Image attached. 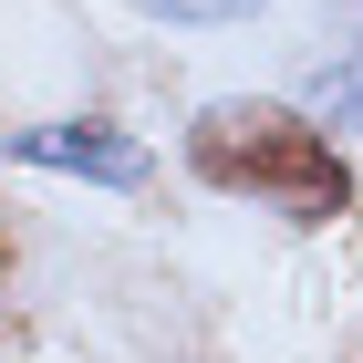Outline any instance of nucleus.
<instances>
[{
  "label": "nucleus",
  "instance_id": "f257e3e1",
  "mask_svg": "<svg viewBox=\"0 0 363 363\" xmlns=\"http://www.w3.org/2000/svg\"><path fill=\"white\" fill-rule=\"evenodd\" d=\"M187 156H197L208 187L259 197V208H280V218H301V228H322V218L353 208V167H342L333 135H322L311 114H291V104H208L197 135H187Z\"/></svg>",
  "mask_w": 363,
  "mask_h": 363
},
{
  "label": "nucleus",
  "instance_id": "f03ea898",
  "mask_svg": "<svg viewBox=\"0 0 363 363\" xmlns=\"http://www.w3.org/2000/svg\"><path fill=\"white\" fill-rule=\"evenodd\" d=\"M21 167H73V177H104V187H145V145L114 135V125H31L11 135Z\"/></svg>",
  "mask_w": 363,
  "mask_h": 363
},
{
  "label": "nucleus",
  "instance_id": "7ed1b4c3",
  "mask_svg": "<svg viewBox=\"0 0 363 363\" xmlns=\"http://www.w3.org/2000/svg\"><path fill=\"white\" fill-rule=\"evenodd\" d=\"M311 114H322V125H363V42H342V52L311 73Z\"/></svg>",
  "mask_w": 363,
  "mask_h": 363
},
{
  "label": "nucleus",
  "instance_id": "20e7f679",
  "mask_svg": "<svg viewBox=\"0 0 363 363\" xmlns=\"http://www.w3.org/2000/svg\"><path fill=\"white\" fill-rule=\"evenodd\" d=\"M156 21H250L259 0H145Z\"/></svg>",
  "mask_w": 363,
  "mask_h": 363
},
{
  "label": "nucleus",
  "instance_id": "39448f33",
  "mask_svg": "<svg viewBox=\"0 0 363 363\" xmlns=\"http://www.w3.org/2000/svg\"><path fill=\"white\" fill-rule=\"evenodd\" d=\"M0 270H11V250H0Z\"/></svg>",
  "mask_w": 363,
  "mask_h": 363
}]
</instances>
